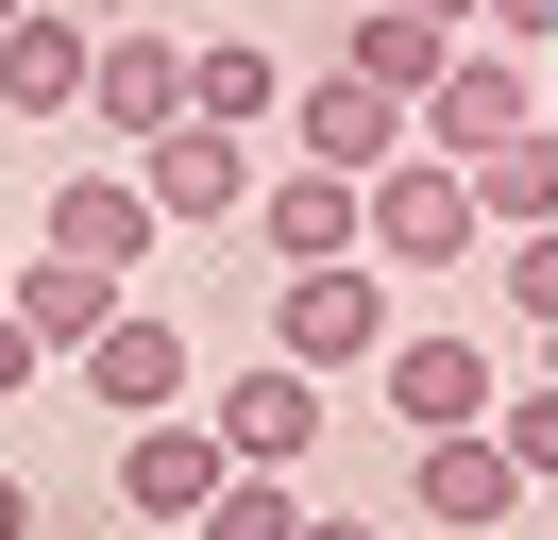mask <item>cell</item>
I'll use <instances>...</instances> for the list:
<instances>
[{
	"mask_svg": "<svg viewBox=\"0 0 558 540\" xmlns=\"http://www.w3.org/2000/svg\"><path fill=\"white\" fill-rule=\"evenodd\" d=\"M288 540H389V524H373V506H305Z\"/></svg>",
	"mask_w": 558,
	"mask_h": 540,
	"instance_id": "obj_23",
	"label": "cell"
},
{
	"mask_svg": "<svg viewBox=\"0 0 558 540\" xmlns=\"http://www.w3.org/2000/svg\"><path fill=\"white\" fill-rule=\"evenodd\" d=\"M407 17H474V0H407Z\"/></svg>",
	"mask_w": 558,
	"mask_h": 540,
	"instance_id": "obj_26",
	"label": "cell"
},
{
	"mask_svg": "<svg viewBox=\"0 0 558 540\" xmlns=\"http://www.w3.org/2000/svg\"><path fill=\"white\" fill-rule=\"evenodd\" d=\"M186 422H204V439H220V456H238V472H305L339 405H322V371H288V355H254V371H220V389L186 405Z\"/></svg>",
	"mask_w": 558,
	"mask_h": 540,
	"instance_id": "obj_2",
	"label": "cell"
},
{
	"mask_svg": "<svg viewBox=\"0 0 558 540\" xmlns=\"http://www.w3.org/2000/svg\"><path fill=\"white\" fill-rule=\"evenodd\" d=\"M51 371H69L102 422H153V405H186V371H204V355H186V321H170V304H119V321H102V338H69Z\"/></svg>",
	"mask_w": 558,
	"mask_h": 540,
	"instance_id": "obj_3",
	"label": "cell"
},
{
	"mask_svg": "<svg viewBox=\"0 0 558 540\" xmlns=\"http://www.w3.org/2000/svg\"><path fill=\"white\" fill-rule=\"evenodd\" d=\"M355 254L373 270H457V254H490V220H474V186H457L440 152H389L373 186H355Z\"/></svg>",
	"mask_w": 558,
	"mask_h": 540,
	"instance_id": "obj_1",
	"label": "cell"
},
{
	"mask_svg": "<svg viewBox=\"0 0 558 540\" xmlns=\"http://www.w3.org/2000/svg\"><path fill=\"white\" fill-rule=\"evenodd\" d=\"M474 17H490V51H524V68L558 51V0H474Z\"/></svg>",
	"mask_w": 558,
	"mask_h": 540,
	"instance_id": "obj_22",
	"label": "cell"
},
{
	"mask_svg": "<svg viewBox=\"0 0 558 540\" xmlns=\"http://www.w3.org/2000/svg\"><path fill=\"white\" fill-rule=\"evenodd\" d=\"M220 472H238V456H220V439L186 422V405L119 422V506H136V524H204V506H220Z\"/></svg>",
	"mask_w": 558,
	"mask_h": 540,
	"instance_id": "obj_9",
	"label": "cell"
},
{
	"mask_svg": "<svg viewBox=\"0 0 558 540\" xmlns=\"http://www.w3.org/2000/svg\"><path fill=\"white\" fill-rule=\"evenodd\" d=\"M373 338H389L373 254H339V270H271V355H288V371H373Z\"/></svg>",
	"mask_w": 558,
	"mask_h": 540,
	"instance_id": "obj_5",
	"label": "cell"
},
{
	"mask_svg": "<svg viewBox=\"0 0 558 540\" xmlns=\"http://www.w3.org/2000/svg\"><path fill=\"white\" fill-rule=\"evenodd\" d=\"M69 119H102L119 135V152H136V135H170L186 119V34H85V101H69Z\"/></svg>",
	"mask_w": 558,
	"mask_h": 540,
	"instance_id": "obj_7",
	"label": "cell"
},
{
	"mask_svg": "<svg viewBox=\"0 0 558 540\" xmlns=\"http://www.w3.org/2000/svg\"><path fill=\"white\" fill-rule=\"evenodd\" d=\"M524 119H542V68H524V51H440V85L407 101V152L474 169L490 135H524Z\"/></svg>",
	"mask_w": 558,
	"mask_h": 540,
	"instance_id": "obj_4",
	"label": "cell"
},
{
	"mask_svg": "<svg viewBox=\"0 0 558 540\" xmlns=\"http://www.w3.org/2000/svg\"><path fill=\"white\" fill-rule=\"evenodd\" d=\"M373 371H389V422L407 439H457V422H490V338H373Z\"/></svg>",
	"mask_w": 558,
	"mask_h": 540,
	"instance_id": "obj_8",
	"label": "cell"
},
{
	"mask_svg": "<svg viewBox=\"0 0 558 540\" xmlns=\"http://www.w3.org/2000/svg\"><path fill=\"white\" fill-rule=\"evenodd\" d=\"M0 321L35 338V355H69V338L119 321V270H69V254H0Z\"/></svg>",
	"mask_w": 558,
	"mask_h": 540,
	"instance_id": "obj_15",
	"label": "cell"
},
{
	"mask_svg": "<svg viewBox=\"0 0 558 540\" xmlns=\"http://www.w3.org/2000/svg\"><path fill=\"white\" fill-rule=\"evenodd\" d=\"M490 456H508L524 490H558V371H524V389H490Z\"/></svg>",
	"mask_w": 558,
	"mask_h": 540,
	"instance_id": "obj_19",
	"label": "cell"
},
{
	"mask_svg": "<svg viewBox=\"0 0 558 540\" xmlns=\"http://www.w3.org/2000/svg\"><path fill=\"white\" fill-rule=\"evenodd\" d=\"M288 524H305V490H288V472H220V506H204L186 540H288Z\"/></svg>",
	"mask_w": 558,
	"mask_h": 540,
	"instance_id": "obj_21",
	"label": "cell"
},
{
	"mask_svg": "<svg viewBox=\"0 0 558 540\" xmlns=\"http://www.w3.org/2000/svg\"><path fill=\"white\" fill-rule=\"evenodd\" d=\"M85 34H102V17L17 0V17H0V119H69V101H85Z\"/></svg>",
	"mask_w": 558,
	"mask_h": 540,
	"instance_id": "obj_14",
	"label": "cell"
},
{
	"mask_svg": "<svg viewBox=\"0 0 558 540\" xmlns=\"http://www.w3.org/2000/svg\"><path fill=\"white\" fill-rule=\"evenodd\" d=\"M0 17H17V0H0Z\"/></svg>",
	"mask_w": 558,
	"mask_h": 540,
	"instance_id": "obj_27",
	"label": "cell"
},
{
	"mask_svg": "<svg viewBox=\"0 0 558 540\" xmlns=\"http://www.w3.org/2000/svg\"><path fill=\"white\" fill-rule=\"evenodd\" d=\"M490 287H508V321L558 355V220H542V236H490Z\"/></svg>",
	"mask_w": 558,
	"mask_h": 540,
	"instance_id": "obj_20",
	"label": "cell"
},
{
	"mask_svg": "<svg viewBox=\"0 0 558 540\" xmlns=\"http://www.w3.org/2000/svg\"><path fill=\"white\" fill-rule=\"evenodd\" d=\"M288 152H305V169H339V186H373V169L407 152V101H373L355 68H322V85H288Z\"/></svg>",
	"mask_w": 558,
	"mask_h": 540,
	"instance_id": "obj_11",
	"label": "cell"
},
{
	"mask_svg": "<svg viewBox=\"0 0 558 540\" xmlns=\"http://www.w3.org/2000/svg\"><path fill=\"white\" fill-rule=\"evenodd\" d=\"M186 119H220V135H271V119H288V68L254 51V34H220V51H186Z\"/></svg>",
	"mask_w": 558,
	"mask_h": 540,
	"instance_id": "obj_18",
	"label": "cell"
},
{
	"mask_svg": "<svg viewBox=\"0 0 558 540\" xmlns=\"http://www.w3.org/2000/svg\"><path fill=\"white\" fill-rule=\"evenodd\" d=\"M440 51H457V17H407V0H355V17H339V68H355L373 101H423Z\"/></svg>",
	"mask_w": 558,
	"mask_h": 540,
	"instance_id": "obj_16",
	"label": "cell"
},
{
	"mask_svg": "<svg viewBox=\"0 0 558 540\" xmlns=\"http://www.w3.org/2000/svg\"><path fill=\"white\" fill-rule=\"evenodd\" d=\"M238 220L271 236V270H339V254H355V186H339V169H305V152H271V169H254V202H238Z\"/></svg>",
	"mask_w": 558,
	"mask_h": 540,
	"instance_id": "obj_12",
	"label": "cell"
},
{
	"mask_svg": "<svg viewBox=\"0 0 558 540\" xmlns=\"http://www.w3.org/2000/svg\"><path fill=\"white\" fill-rule=\"evenodd\" d=\"M407 506L474 540V524H524V472L490 456V422H457V439H407Z\"/></svg>",
	"mask_w": 558,
	"mask_h": 540,
	"instance_id": "obj_13",
	"label": "cell"
},
{
	"mask_svg": "<svg viewBox=\"0 0 558 540\" xmlns=\"http://www.w3.org/2000/svg\"><path fill=\"white\" fill-rule=\"evenodd\" d=\"M153 236H170V220H153V202H136V169H69V186H51V220H35V254H69V270H153Z\"/></svg>",
	"mask_w": 558,
	"mask_h": 540,
	"instance_id": "obj_10",
	"label": "cell"
},
{
	"mask_svg": "<svg viewBox=\"0 0 558 540\" xmlns=\"http://www.w3.org/2000/svg\"><path fill=\"white\" fill-rule=\"evenodd\" d=\"M119 169H136V202H153V220H238V202H254V135H220V119H170V135H136V152H119Z\"/></svg>",
	"mask_w": 558,
	"mask_h": 540,
	"instance_id": "obj_6",
	"label": "cell"
},
{
	"mask_svg": "<svg viewBox=\"0 0 558 540\" xmlns=\"http://www.w3.org/2000/svg\"><path fill=\"white\" fill-rule=\"evenodd\" d=\"M0 540H35V472H0Z\"/></svg>",
	"mask_w": 558,
	"mask_h": 540,
	"instance_id": "obj_25",
	"label": "cell"
},
{
	"mask_svg": "<svg viewBox=\"0 0 558 540\" xmlns=\"http://www.w3.org/2000/svg\"><path fill=\"white\" fill-rule=\"evenodd\" d=\"M35 371H51V355H35V338H17V321H0V405H17V389H35Z\"/></svg>",
	"mask_w": 558,
	"mask_h": 540,
	"instance_id": "obj_24",
	"label": "cell"
},
{
	"mask_svg": "<svg viewBox=\"0 0 558 540\" xmlns=\"http://www.w3.org/2000/svg\"><path fill=\"white\" fill-rule=\"evenodd\" d=\"M457 186H474V220H490V236H542V220H558V135H542V119H524V135H490Z\"/></svg>",
	"mask_w": 558,
	"mask_h": 540,
	"instance_id": "obj_17",
	"label": "cell"
}]
</instances>
